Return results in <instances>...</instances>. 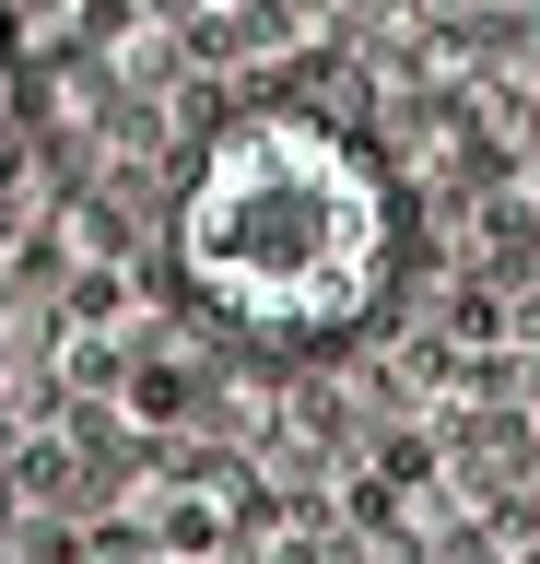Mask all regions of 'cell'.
Here are the masks:
<instances>
[{
	"mask_svg": "<svg viewBox=\"0 0 540 564\" xmlns=\"http://www.w3.org/2000/svg\"><path fill=\"white\" fill-rule=\"evenodd\" d=\"M388 165L306 106H258L200 141L177 188V282L247 341H329L388 294Z\"/></svg>",
	"mask_w": 540,
	"mask_h": 564,
	"instance_id": "6da1fadb",
	"label": "cell"
}]
</instances>
